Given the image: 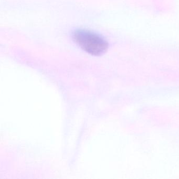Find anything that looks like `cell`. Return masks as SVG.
Listing matches in <instances>:
<instances>
[{"label":"cell","instance_id":"1","mask_svg":"<svg viewBox=\"0 0 179 179\" xmlns=\"http://www.w3.org/2000/svg\"><path fill=\"white\" fill-rule=\"evenodd\" d=\"M73 39L83 51L94 56L102 55L108 48V43L104 37L88 30H75Z\"/></svg>","mask_w":179,"mask_h":179}]
</instances>
